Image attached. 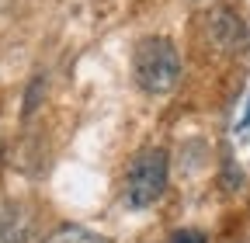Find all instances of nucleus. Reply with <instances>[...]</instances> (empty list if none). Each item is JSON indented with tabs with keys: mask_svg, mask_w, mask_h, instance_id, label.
I'll list each match as a JSON object with an SVG mask.
<instances>
[{
	"mask_svg": "<svg viewBox=\"0 0 250 243\" xmlns=\"http://www.w3.org/2000/svg\"><path fill=\"white\" fill-rule=\"evenodd\" d=\"M132 77L143 94L164 98L181 80V52L167 35H146L132 49Z\"/></svg>",
	"mask_w": 250,
	"mask_h": 243,
	"instance_id": "nucleus-1",
	"label": "nucleus"
},
{
	"mask_svg": "<svg viewBox=\"0 0 250 243\" xmlns=\"http://www.w3.org/2000/svg\"><path fill=\"white\" fill-rule=\"evenodd\" d=\"M167 174H170V163H167V149L160 146H146L132 157L129 170H125V205L129 208H149L153 202H160L164 191H167Z\"/></svg>",
	"mask_w": 250,
	"mask_h": 243,
	"instance_id": "nucleus-2",
	"label": "nucleus"
},
{
	"mask_svg": "<svg viewBox=\"0 0 250 243\" xmlns=\"http://www.w3.org/2000/svg\"><path fill=\"white\" fill-rule=\"evenodd\" d=\"M198 39H202V45L208 49V52H215V56H236V52H243L247 49V24H243V18L236 14V11H229V7H208L202 18H198Z\"/></svg>",
	"mask_w": 250,
	"mask_h": 243,
	"instance_id": "nucleus-3",
	"label": "nucleus"
},
{
	"mask_svg": "<svg viewBox=\"0 0 250 243\" xmlns=\"http://www.w3.org/2000/svg\"><path fill=\"white\" fill-rule=\"evenodd\" d=\"M31 229L35 219L21 205H11L7 212H0V243H31Z\"/></svg>",
	"mask_w": 250,
	"mask_h": 243,
	"instance_id": "nucleus-4",
	"label": "nucleus"
},
{
	"mask_svg": "<svg viewBox=\"0 0 250 243\" xmlns=\"http://www.w3.org/2000/svg\"><path fill=\"white\" fill-rule=\"evenodd\" d=\"M45 243H108V240L101 233H94V229H83V226H62Z\"/></svg>",
	"mask_w": 250,
	"mask_h": 243,
	"instance_id": "nucleus-5",
	"label": "nucleus"
},
{
	"mask_svg": "<svg viewBox=\"0 0 250 243\" xmlns=\"http://www.w3.org/2000/svg\"><path fill=\"white\" fill-rule=\"evenodd\" d=\"M167 243H205V236L195 233V229H181V233H174Z\"/></svg>",
	"mask_w": 250,
	"mask_h": 243,
	"instance_id": "nucleus-6",
	"label": "nucleus"
}]
</instances>
